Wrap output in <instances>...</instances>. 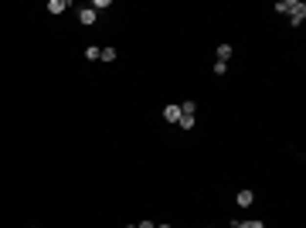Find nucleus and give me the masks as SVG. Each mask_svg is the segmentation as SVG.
I'll return each mask as SVG.
<instances>
[{
    "mask_svg": "<svg viewBox=\"0 0 306 228\" xmlns=\"http://www.w3.org/2000/svg\"><path fill=\"white\" fill-rule=\"evenodd\" d=\"M303 21H306V3L303 0H289V24L300 27Z\"/></svg>",
    "mask_w": 306,
    "mask_h": 228,
    "instance_id": "f257e3e1",
    "label": "nucleus"
},
{
    "mask_svg": "<svg viewBox=\"0 0 306 228\" xmlns=\"http://www.w3.org/2000/svg\"><path fill=\"white\" fill-rule=\"evenodd\" d=\"M78 21H82V24H85V27H92V24H95V21H99V14H95V10H92V7H82V10H78Z\"/></svg>",
    "mask_w": 306,
    "mask_h": 228,
    "instance_id": "f03ea898",
    "label": "nucleus"
},
{
    "mask_svg": "<svg viewBox=\"0 0 306 228\" xmlns=\"http://www.w3.org/2000/svg\"><path fill=\"white\" fill-rule=\"evenodd\" d=\"M163 123H180V106H177V102H170V106L163 109Z\"/></svg>",
    "mask_w": 306,
    "mask_h": 228,
    "instance_id": "7ed1b4c3",
    "label": "nucleus"
},
{
    "mask_svg": "<svg viewBox=\"0 0 306 228\" xmlns=\"http://www.w3.org/2000/svg\"><path fill=\"white\" fill-rule=\"evenodd\" d=\"M235 205H241V208H248V205H255V194H252L248 187H241V191L235 194Z\"/></svg>",
    "mask_w": 306,
    "mask_h": 228,
    "instance_id": "20e7f679",
    "label": "nucleus"
},
{
    "mask_svg": "<svg viewBox=\"0 0 306 228\" xmlns=\"http://www.w3.org/2000/svg\"><path fill=\"white\" fill-rule=\"evenodd\" d=\"M68 7H72V0H48V10H51L55 17H58L62 10H68Z\"/></svg>",
    "mask_w": 306,
    "mask_h": 228,
    "instance_id": "39448f33",
    "label": "nucleus"
},
{
    "mask_svg": "<svg viewBox=\"0 0 306 228\" xmlns=\"http://www.w3.org/2000/svg\"><path fill=\"white\" fill-rule=\"evenodd\" d=\"M231 55H235V48H231V45H218V58H215V62H225V65H228Z\"/></svg>",
    "mask_w": 306,
    "mask_h": 228,
    "instance_id": "423d86ee",
    "label": "nucleus"
},
{
    "mask_svg": "<svg viewBox=\"0 0 306 228\" xmlns=\"http://www.w3.org/2000/svg\"><path fill=\"white\" fill-rule=\"evenodd\" d=\"M177 106H180V116H194V113H197L194 99H187V102H177Z\"/></svg>",
    "mask_w": 306,
    "mask_h": 228,
    "instance_id": "0eeeda50",
    "label": "nucleus"
},
{
    "mask_svg": "<svg viewBox=\"0 0 306 228\" xmlns=\"http://www.w3.org/2000/svg\"><path fill=\"white\" fill-rule=\"evenodd\" d=\"M231 228H265L259 218H248V222H231Z\"/></svg>",
    "mask_w": 306,
    "mask_h": 228,
    "instance_id": "6e6552de",
    "label": "nucleus"
},
{
    "mask_svg": "<svg viewBox=\"0 0 306 228\" xmlns=\"http://www.w3.org/2000/svg\"><path fill=\"white\" fill-rule=\"evenodd\" d=\"M99 62H106V65L116 62V48H102V51H99Z\"/></svg>",
    "mask_w": 306,
    "mask_h": 228,
    "instance_id": "1a4fd4ad",
    "label": "nucleus"
},
{
    "mask_svg": "<svg viewBox=\"0 0 306 228\" xmlns=\"http://www.w3.org/2000/svg\"><path fill=\"white\" fill-rule=\"evenodd\" d=\"M99 51H102V48L92 45V48H85V58H88V62H99Z\"/></svg>",
    "mask_w": 306,
    "mask_h": 228,
    "instance_id": "9d476101",
    "label": "nucleus"
},
{
    "mask_svg": "<svg viewBox=\"0 0 306 228\" xmlns=\"http://www.w3.org/2000/svg\"><path fill=\"white\" fill-rule=\"evenodd\" d=\"M272 10H276V14H289V0H279Z\"/></svg>",
    "mask_w": 306,
    "mask_h": 228,
    "instance_id": "9b49d317",
    "label": "nucleus"
},
{
    "mask_svg": "<svg viewBox=\"0 0 306 228\" xmlns=\"http://www.w3.org/2000/svg\"><path fill=\"white\" fill-rule=\"evenodd\" d=\"M177 126H184V130H194V116H180V123Z\"/></svg>",
    "mask_w": 306,
    "mask_h": 228,
    "instance_id": "f8f14e48",
    "label": "nucleus"
},
{
    "mask_svg": "<svg viewBox=\"0 0 306 228\" xmlns=\"http://www.w3.org/2000/svg\"><path fill=\"white\" fill-rule=\"evenodd\" d=\"M136 228H156V225H153V222H140Z\"/></svg>",
    "mask_w": 306,
    "mask_h": 228,
    "instance_id": "ddd939ff",
    "label": "nucleus"
},
{
    "mask_svg": "<svg viewBox=\"0 0 306 228\" xmlns=\"http://www.w3.org/2000/svg\"><path fill=\"white\" fill-rule=\"evenodd\" d=\"M156 228H174V225H156Z\"/></svg>",
    "mask_w": 306,
    "mask_h": 228,
    "instance_id": "4468645a",
    "label": "nucleus"
},
{
    "mask_svg": "<svg viewBox=\"0 0 306 228\" xmlns=\"http://www.w3.org/2000/svg\"><path fill=\"white\" fill-rule=\"evenodd\" d=\"M126 228H136V225H126Z\"/></svg>",
    "mask_w": 306,
    "mask_h": 228,
    "instance_id": "2eb2a0df",
    "label": "nucleus"
}]
</instances>
